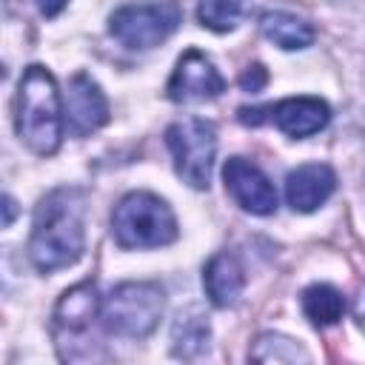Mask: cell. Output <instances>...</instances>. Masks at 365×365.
Wrapping results in <instances>:
<instances>
[{
    "label": "cell",
    "mask_w": 365,
    "mask_h": 365,
    "mask_svg": "<svg viewBox=\"0 0 365 365\" xmlns=\"http://www.w3.org/2000/svg\"><path fill=\"white\" fill-rule=\"evenodd\" d=\"M100 308H103V302H100L97 288L91 282H80V285L68 288L60 297L57 308H54V336H57V345L63 348L68 339L83 336L91 328V322L100 314Z\"/></svg>",
    "instance_id": "obj_10"
},
{
    "label": "cell",
    "mask_w": 365,
    "mask_h": 365,
    "mask_svg": "<svg viewBox=\"0 0 365 365\" xmlns=\"http://www.w3.org/2000/svg\"><path fill=\"white\" fill-rule=\"evenodd\" d=\"M354 319H356V325L365 331V285H362V291H359V297H356V302H354Z\"/></svg>",
    "instance_id": "obj_21"
},
{
    "label": "cell",
    "mask_w": 365,
    "mask_h": 365,
    "mask_svg": "<svg viewBox=\"0 0 365 365\" xmlns=\"http://www.w3.org/2000/svg\"><path fill=\"white\" fill-rule=\"evenodd\" d=\"M302 311H305V317L317 328H328V325H336L342 319V314H345V297L334 285L317 282V285H308L302 291Z\"/></svg>",
    "instance_id": "obj_16"
},
{
    "label": "cell",
    "mask_w": 365,
    "mask_h": 365,
    "mask_svg": "<svg viewBox=\"0 0 365 365\" xmlns=\"http://www.w3.org/2000/svg\"><path fill=\"white\" fill-rule=\"evenodd\" d=\"M265 83H268V71H265L259 63L248 66V68L240 74V86H242V91H248V94L262 91V86H265Z\"/></svg>",
    "instance_id": "obj_19"
},
{
    "label": "cell",
    "mask_w": 365,
    "mask_h": 365,
    "mask_svg": "<svg viewBox=\"0 0 365 365\" xmlns=\"http://www.w3.org/2000/svg\"><path fill=\"white\" fill-rule=\"evenodd\" d=\"M86 248V194L74 185L48 191L34 208L29 259L40 274L74 265Z\"/></svg>",
    "instance_id": "obj_1"
},
{
    "label": "cell",
    "mask_w": 365,
    "mask_h": 365,
    "mask_svg": "<svg viewBox=\"0 0 365 365\" xmlns=\"http://www.w3.org/2000/svg\"><path fill=\"white\" fill-rule=\"evenodd\" d=\"M180 23H182V9L174 0L128 3L111 14L108 31L125 48L145 51V48L165 43L180 29Z\"/></svg>",
    "instance_id": "obj_5"
},
{
    "label": "cell",
    "mask_w": 365,
    "mask_h": 365,
    "mask_svg": "<svg viewBox=\"0 0 365 365\" xmlns=\"http://www.w3.org/2000/svg\"><path fill=\"white\" fill-rule=\"evenodd\" d=\"M3 211H6V217H3V225H11V220H14V200L6 194L3 197Z\"/></svg>",
    "instance_id": "obj_22"
},
{
    "label": "cell",
    "mask_w": 365,
    "mask_h": 365,
    "mask_svg": "<svg viewBox=\"0 0 365 365\" xmlns=\"http://www.w3.org/2000/svg\"><path fill=\"white\" fill-rule=\"evenodd\" d=\"M336 188V174L325 163H305L285 177V200L294 211L311 214L328 202Z\"/></svg>",
    "instance_id": "obj_11"
},
{
    "label": "cell",
    "mask_w": 365,
    "mask_h": 365,
    "mask_svg": "<svg viewBox=\"0 0 365 365\" xmlns=\"http://www.w3.org/2000/svg\"><path fill=\"white\" fill-rule=\"evenodd\" d=\"M202 285H205V294L208 299L217 305V308H231L237 305L242 288H245V274H242V265L234 254L228 251H220L214 254L208 262H205V271H202Z\"/></svg>",
    "instance_id": "obj_13"
},
{
    "label": "cell",
    "mask_w": 365,
    "mask_h": 365,
    "mask_svg": "<svg viewBox=\"0 0 365 365\" xmlns=\"http://www.w3.org/2000/svg\"><path fill=\"white\" fill-rule=\"evenodd\" d=\"M68 0H37V9L43 17H57L63 9H66Z\"/></svg>",
    "instance_id": "obj_20"
},
{
    "label": "cell",
    "mask_w": 365,
    "mask_h": 365,
    "mask_svg": "<svg viewBox=\"0 0 365 365\" xmlns=\"http://www.w3.org/2000/svg\"><path fill=\"white\" fill-rule=\"evenodd\" d=\"M111 237L120 248H163L177 240V217L163 197L131 191L114 205Z\"/></svg>",
    "instance_id": "obj_3"
},
{
    "label": "cell",
    "mask_w": 365,
    "mask_h": 365,
    "mask_svg": "<svg viewBox=\"0 0 365 365\" xmlns=\"http://www.w3.org/2000/svg\"><path fill=\"white\" fill-rule=\"evenodd\" d=\"M63 114L74 137H86L108 123V100L88 74H74L63 97Z\"/></svg>",
    "instance_id": "obj_9"
},
{
    "label": "cell",
    "mask_w": 365,
    "mask_h": 365,
    "mask_svg": "<svg viewBox=\"0 0 365 365\" xmlns=\"http://www.w3.org/2000/svg\"><path fill=\"white\" fill-rule=\"evenodd\" d=\"M259 31L265 40H271L285 51L308 48L314 43V26L291 11H265L259 17Z\"/></svg>",
    "instance_id": "obj_15"
},
{
    "label": "cell",
    "mask_w": 365,
    "mask_h": 365,
    "mask_svg": "<svg viewBox=\"0 0 365 365\" xmlns=\"http://www.w3.org/2000/svg\"><path fill=\"white\" fill-rule=\"evenodd\" d=\"M208 339H211V328H208V317L200 305H188L185 311L177 314L174 328H171V348L180 359H197L208 351Z\"/></svg>",
    "instance_id": "obj_14"
},
{
    "label": "cell",
    "mask_w": 365,
    "mask_h": 365,
    "mask_svg": "<svg viewBox=\"0 0 365 365\" xmlns=\"http://www.w3.org/2000/svg\"><path fill=\"white\" fill-rule=\"evenodd\" d=\"M222 88H225V80L214 68V63L202 51L191 48L177 60V68H174L165 91L174 103H200V100L220 97Z\"/></svg>",
    "instance_id": "obj_8"
},
{
    "label": "cell",
    "mask_w": 365,
    "mask_h": 365,
    "mask_svg": "<svg viewBox=\"0 0 365 365\" xmlns=\"http://www.w3.org/2000/svg\"><path fill=\"white\" fill-rule=\"evenodd\" d=\"M63 100L48 68L29 66L17 86V134L40 157H51L63 140Z\"/></svg>",
    "instance_id": "obj_2"
},
{
    "label": "cell",
    "mask_w": 365,
    "mask_h": 365,
    "mask_svg": "<svg viewBox=\"0 0 365 365\" xmlns=\"http://www.w3.org/2000/svg\"><path fill=\"white\" fill-rule=\"evenodd\" d=\"M251 359H257V362H305L308 354L294 339H288L282 334H262L254 342Z\"/></svg>",
    "instance_id": "obj_18"
},
{
    "label": "cell",
    "mask_w": 365,
    "mask_h": 365,
    "mask_svg": "<svg viewBox=\"0 0 365 365\" xmlns=\"http://www.w3.org/2000/svg\"><path fill=\"white\" fill-rule=\"evenodd\" d=\"M245 14V0H200L197 17L211 31H231Z\"/></svg>",
    "instance_id": "obj_17"
},
{
    "label": "cell",
    "mask_w": 365,
    "mask_h": 365,
    "mask_svg": "<svg viewBox=\"0 0 365 365\" xmlns=\"http://www.w3.org/2000/svg\"><path fill=\"white\" fill-rule=\"evenodd\" d=\"M271 120L282 134L299 140L322 131L331 120V108L319 97H288L271 108Z\"/></svg>",
    "instance_id": "obj_12"
},
{
    "label": "cell",
    "mask_w": 365,
    "mask_h": 365,
    "mask_svg": "<svg viewBox=\"0 0 365 365\" xmlns=\"http://www.w3.org/2000/svg\"><path fill=\"white\" fill-rule=\"evenodd\" d=\"M165 145L174 157V168L191 188L211 185V168L217 157V128L200 117H182L165 128Z\"/></svg>",
    "instance_id": "obj_6"
},
{
    "label": "cell",
    "mask_w": 365,
    "mask_h": 365,
    "mask_svg": "<svg viewBox=\"0 0 365 365\" xmlns=\"http://www.w3.org/2000/svg\"><path fill=\"white\" fill-rule=\"evenodd\" d=\"M163 308H165V294L157 282H123L106 297L100 308V319L106 331L117 336L143 339L157 328Z\"/></svg>",
    "instance_id": "obj_4"
},
{
    "label": "cell",
    "mask_w": 365,
    "mask_h": 365,
    "mask_svg": "<svg viewBox=\"0 0 365 365\" xmlns=\"http://www.w3.org/2000/svg\"><path fill=\"white\" fill-rule=\"evenodd\" d=\"M222 180H225V191L242 211L257 217H268L277 211V188L251 160L245 157L225 160Z\"/></svg>",
    "instance_id": "obj_7"
}]
</instances>
